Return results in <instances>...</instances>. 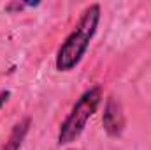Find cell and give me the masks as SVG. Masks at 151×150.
Returning <instances> with one entry per match:
<instances>
[{
    "label": "cell",
    "instance_id": "cell-1",
    "mask_svg": "<svg viewBox=\"0 0 151 150\" xmlns=\"http://www.w3.org/2000/svg\"><path fill=\"white\" fill-rule=\"evenodd\" d=\"M100 21V5L91 4L86 7L81 14V20L74 30L67 36V39L62 42L58 53H56V69L62 73L72 71L76 66L83 60L90 41L93 39L97 27Z\"/></svg>",
    "mask_w": 151,
    "mask_h": 150
},
{
    "label": "cell",
    "instance_id": "cell-2",
    "mask_svg": "<svg viewBox=\"0 0 151 150\" xmlns=\"http://www.w3.org/2000/svg\"><path fill=\"white\" fill-rule=\"evenodd\" d=\"M100 103H102V88L99 85L88 88L77 99V103L72 106L70 113L62 122L60 131H58V143L60 145H69V143L76 141L83 134L88 120L99 110Z\"/></svg>",
    "mask_w": 151,
    "mask_h": 150
},
{
    "label": "cell",
    "instance_id": "cell-3",
    "mask_svg": "<svg viewBox=\"0 0 151 150\" xmlns=\"http://www.w3.org/2000/svg\"><path fill=\"white\" fill-rule=\"evenodd\" d=\"M102 125L104 131L107 133V136L118 138L121 136L123 129H125V113L123 106L116 97H109L104 108V117H102Z\"/></svg>",
    "mask_w": 151,
    "mask_h": 150
},
{
    "label": "cell",
    "instance_id": "cell-4",
    "mask_svg": "<svg viewBox=\"0 0 151 150\" xmlns=\"http://www.w3.org/2000/svg\"><path fill=\"white\" fill-rule=\"evenodd\" d=\"M30 125H32V118L30 117L21 118L12 127V131H11V134H9V138H7V141H5V145H4L2 150H19L21 149V145H23V141H25V138H27V134L30 131Z\"/></svg>",
    "mask_w": 151,
    "mask_h": 150
},
{
    "label": "cell",
    "instance_id": "cell-5",
    "mask_svg": "<svg viewBox=\"0 0 151 150\" xmlns=\"http://www.w3.org/2000/svg\"><path fill=\"white\" fill-rule=\"evenodd\" d=\"M9 97H11V92H9V90H2V92H0V108L7 103Z\"/></svg>",
    "mask_w": 151,
    "mask_h": 150
}]
</instances>
